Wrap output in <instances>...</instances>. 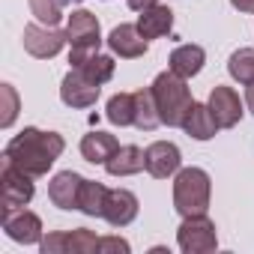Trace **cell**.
<instances>
[{
	"label": "cell",
	"instance_id": "30bf717a",
	"mask_svg": "<svg viewBox=\"0 0 254 254\" xmlns=\"http://www.w3.org/2000/svg\"><path fill=\"white\" fill-rule=\"evenodd\" d=\"M108 48L111 54H117L120 60H135V57H144L147 48H150V39H144V33L138 30V24H117L111 33H108Z\"/></svg>",
	"mask_w": 254,
	"mask_h": 254
},
{
	"label": "cell",
	"instance_id": "2e32d148",
	"mask_svg": "<svg viewBox=\"0 0 254 254\" xmlns=\"http://www.w3.org/2000/svg\"><path fill=\"white\" fill-rule=\"evenodd\" d=\"M180 129H183L189 138H194V141H209V138H215V132L221 129V126L215 123L209 105L191 102V108H189V114H186V120H183Z\"/></svg>",
	"mask_w": 254,
	"mask_h": 254
},
{
	"label": "cell",
	"instance_id": "277c9868",
	"mask_svg": "<svg viewBox=\"0 0 254 254\" xmlns=\"http://www.w3.org/2000/svg\"><path fill=\"white\" fill-rule=\"evenodd\" d=\"M177 245L183 254H209L218 248V233L215 224L206 212L200 215H186L183 224L177 227Z\"/></svg>",
	"mask_w": 254,
	"mask_h": 254
},
{
	"label": "cell",
	"instance_id": "52a82bcc",
	"mask_svg": "<svg viewBox=\"0 0 254 254\" xmlns=\"http://www.w3.org/2000/svg\"><path fill=\"white\" fill-rule=\"evenodd\" d=\"M66 39H69L72 51H99V45H102L99 18L90 9H72V15L66 21Z\"/></svg>",
	"mask_w": 254,
	"mask_h": 254
},
{
	"label": "cell",
	"instance_id": "7402d4cb",
	"mask_svg": "<svg viewBox=\"0 0 254 254\" xmlns=\"http://www.w3.org/2000/svg\"><path fill=\"white\" fill-rule=\"evenodd\" d=\"M105 200H108V189L96 180H84L81 183V194H78V209L90 218H102L105 212Z\"/></svg>",
	"mask_w": 254,
	"mask_h": 254
},
{
	"label": "cell",
	"instance_id": "cb8c5ba5",
	"mask_svg": "<svg viewBox=\"0 0 254 254\" xmlns=\"http://www.w3.org/2000/svg\"><path fill=\"white\" fill-rule=\"evenodd\" d=\"M227 72H230V78L233 81H239V84H254V48H239V51H233L230 54V60H227Z\"/></svg>",
	"mask_w": 254,
	"mask_h": 254
},
{
	"label": "cell",
	"instance_id": "ac0fdd59",
	"mask_svg": "<svg viewBox=\"0 0 254 254\" xmlns=\"http://www.w3.org/2000/svg\"><path fill=\"white\" fill-rule=\"evenodd\" d=\"M105 171L111 177H135L144 171V150L135 147V144H126V147H117V153L105 162Z\"/></svg>",
	"mask_w": 254,
	"mask_h": 254
},
{
	"label": "cell",
	"instance_id": "5b68a950",
	"mask_svg": "<svg viewBox=\"0 0 254 254\" xmlns=\"http://www.w3.org/2000/svg\"><path fill=\"white\" fill-rule=\"evenodd\" d=\"M33 194H36L33 177L3 159V171H0V203H3V209H0V212L27 206L33 200Z\"/></svg>",
	"mask_w": 254,
	"mask_h": 254
},
{
	"label": "cell",
	"instance_id": "ba28073f",
	"mask_svg": "<svg viewBox=\"0 0 254 254\" xmlns=\"http://www.w3.org/2000/svg\"><path fill=\"white\" fill-rule=\"evenodd\" d=\"M0 224H3V233L18 245H39L42 242V218L24 206L0 212Z\"/></svg>",
	"mask_w": 254,
	"mask_h": 254
},
{
	"label": "cell",
	"instance_id": "5bb4252c",
	"mask_svg": "<svg viewBox=\"0 0 254 254\" xmlns=\"http://www.w3.org/2000/svg\"><path fill=\"white\" fill-rule=\"evenodd\" d=\"M69 63H72V69H78V72H84L93 84H108L111 78H114V69H117V63H114V57H108V54H99V51H72L69 54Z\"/></svg>",
	"mask_w": 254,
	"mask_h": 254
},
{
	"label": "cell",
	"instance_id": "e0dca14e",
	"mask_svg": "<svg viewBox=\"0 0 254 254\" xmlns=\"http://www.w3.org/2000/svg\"><path fill=\"white\" fill-rule=\"evenodd\" d=\"M203 63H206V51L200 48V45H180V48H174L171 51V60H168V69L174 72V75H180V78H194V75H200V69H203Z\"/></svg>",
	"mask_w": 254,
	"mask_h": 254
},
{
	"label": "cell",
	"instance_id": "f546056e",
	"mask_svg": "<svg viewBox=\"0 0 254 254\" xmlns=\"http://www.w3.org/2000/svg\"><path fill=\"white\" fill-rule=\"evenodd\" d=\"M126 3H129V9H135V12H144V9L159 6V0H126Z\"/></svg>",
	"mask_w": 254,
	"mask_h": 254
},
{
	"label": "cell",
	"instance_id": "4fadbf2b",
	"mask_svg": "<svg viewBox=\"0 0 254 254\" xmlns=\"http://www.w3.org/2000/svg\"><path fill=\"white\" fill-rule=\"evenodd\" d=\"M138 197L135 191L129 189H108V200H105V212L102 218L111 224V227H126V224H132L138 218Z\"/></svg>",
	"mask_w": 254,
	"mask_h": 254
},
{
	"label": "cell",
	"instance_id": "6da1fadb",
	"mask_svg": "<svg viewBox=\"0 0 254 254\" xmlns=\"http://www.w3.org/2000/svg\"><path fill=\"white\" fill-rule=\"evenodd\" d=\"M63 150H66L63 135L42 132V129H36V126H27L24 132H18L6 144L3 159L12 162L15 168H21L24 174H30L36 180V177H45L51 171V165L63 156Z\"/></svg>",
	"mask_w": 254,
	"mask_h": 254
},
{
	"label": "cell",
	"instance_id": "484cf974",
	"mask_svg": "<svg viewBox=\"0 0 254 254\" xmlns=\"http://www.w3.org/2000/svg\"><path fill=\"white\" fill-rule=\"evenodd\" d=\"M99 248V236L87 227L66 230V254H93Z\"/></svg>",
	"mask_w": 254,
	"mask_h": 254
},
{
	"label": "cell",
	"instance_id": "83f0119b",
	"mask_svg": "<svg viewBox=\"0 0 254 254\" xmlns=\"http://www.w3.org/2000/svg\"><path fill=\"white\" fill-rule=\"evenodd\" d=\"M39 248H42V254H66V230H54V233L42 236Z\"/></svg>",
	"mask_w": 254,
	"mask_h": 254
},
{
	"label": "cell",
	"instance_id": "8fae6325",
	"mask_svg": "<svg viewBox=\"0 0 254 254\" xmlns=\"http://www.w3.org/2000/svg\"><path fill=\"white\" fill-rule=\"evenodd\" d=\"M99 93H102V87L93 84V81H90L84 72H78V69H69L66 78H63V84H60V99H63V105H69V108H90V105H96Z\"/></svg>",
	"mask_w": 254,
	"mask_h": 254
},
{
	"label": "cell",
	"instance_id": "f1b7e54d",
	"mask_svg": "<svg viewBox=\"0 0 254 254\" xmlns=\"http://www.w3.org/2000/svg\"><path fill=\"white\" fill-rule=\"evenodd\" d=\"M96 251L99 254H129L132 245L126 239H120V236H99V248Z\"/></svg>",
	"mask_w": 254,
	"mask_h": 254
},
{
	"label": "cell",
	"instance_id": "7a4b0ae2",
	"mask_svg": "<svg viewBox=\"0 0 254 254\" xmlns=\"http://www.w3.org/2000/svg\"><path fill=\"white\" fill-rule=\"evenodd\" d=\"M212 180L203 168H180L174 174V209L186 215H200L209 209Z\"/></svg>",
	"mask_w": 254,
	"mask_h": 254
},
{
	"label": "cell",
	"instance_id": "44dd1931",
	"mask_svg": "<svg viewBox=\"0 0 254 254\" xmlns=\"http://www.w3.org/2000/svg\"><path fill=\"white\" fill-rule=\"evenodd\" d=\"M135 126L141 132H153L156 126H162V117H159V108H156V96H153V87H144L135 93Z\"/></svg>",
	"mask_w": 254,
	"mask_h": 254
},
{
	"label": "cell",
	"instance_id": "d4e9b609",
	"mask_svg": "<svg viewBox=\"0 0 254 254\" xmlns=\"http://www.w3.org/2000/svg\"><path fill=\"white\" fill-rule=\"evenodd\" d=\"M27 3H30V15H33L39 24L57 27V24L63 21V9H66L69 0H27Z\"/></svg>",
	"mask_w": 254,
	"mask_h": 254
},
{
	"label": "cell",
	"instance_id": "3957f363",
	"mask_svg": "<svg viewBox=\"0 0 254 254\" xmlns=\"http://www.w3.org/2000/svg\"><path fill=\"white\" fill-rule=\"evenodd\" d=\"M153 96H156V108H159V117H162V126H174L180 129L189 108H191V90L186 87V78L174 75L171 69L156 75L153 81Z\"/></svg>",
	"mask_w": 254,
	"mask_h": 254
},
{
	"label": "cell",
	"instance_id": "ffe728a7",
	"mask_svg": "<svg viewBox=\"0 0 254 254\" xmlns=\"http://www.w3.org/2000/svg\"><path fill=\"white\" fill-rule=\"evenodd\" d=\"M138 30L144 33V39H162L174 30V12L162 3L153 9H144L138 18Z\"/></svg>",
	"mask_w": 254,
	"mask_h": 254
},
{
	"label": "cell",
	"instance_id": "9a60e30c",
	"mask_svg": "<svg viewBox=\"0 0 254 254\" xmlns=\"http://www.w3.org/2000/svg\"><path fill=\"white\" fill-rule=\"evenodd\" d=\"M81 183H84V177L75 174V171H60V174H54L51 183H48V197H51V203L60 206V209H78Z\"/></svg>",
	"mask_w": 254,
	"mask_h": 254
},
{
	"label": "cell",
	"instance_id": "4316f807",
	"mask_svg": "<svg viewBox=\"0 0 254 254\" xmlns=\"http://www.w3.org/2000/svg\"><path fill=\"white\" fill-rule=\"evenodd\" d=\"M0 99H3V114H0V129H9L18 117V93L12 84H0Z\"/></svg>",
	"mask_w": 254,
	"mask_h": 254
},
{
	"label": "cell",
	"instance_id": "603a6c76",
	"mask_svg": "<svg viewBox=\"0 0 254 254\" xmlns=\"http://www.w3.org/2000/svg\"><path fill=\"white\" fill-rule=\"evenodd\" d=\"M105 117L126 129V126H135V93H114L108 99V108H105Z\"/></svg>",
	"mask_w": 254,
	"mask_h": 254
},
{
	"label": "cell",
	"instance_id": "1f68e13d",
	"mask_svg": "<svg viewBox=\"0 0 254 254\" xmlns=\"http://www.w3.org/2000/svg\"><path fill=\"white\" fill-rule=\"evenodd\" d=\"M245 105H248V111L254 114V84H248V93H245Z\"/></svg>",
	"mask_w": 254,
	"mask_h": 254
},
{
	"label": "cell",
	"instance_id": "8992f818",
	"mask_svg": "<svg viewBox=\"0 0 254 254\" xmlns=\"http://www.w3.org/2000/svg\"><path fill=\"white\" fill-rule=\"evenodd\" d=\"M21 42H24V51L36 60H51L63 51V45L69 42L66 39V30H57V27H45V24H27L24 33H21Z\"/></svg>",
	"mask_w": 254,
	"mask_h": 254
},
{
	"label": "cell",
	"instance_id": "4dcf8cb0",
	"mask_svg": "<svg viewBox=\"0 0 254 254\" xmlns=\"http://www.w3.org/2000/svg\"><path fill=\"white\" fill-rule=\"evenodd\" d=\"M230 6L239 9V12H251L254 15V0H230Z\"/></svg>",
	"mask_w": 254,
	"mask_h": 254
},
{
	"label": "cell",
	"instance_id": "7c38bea8",
	"mask_svg": "<svg viewBox=\"0 0 254 254\" xmlns=\"http://www.w3.org/2000/svg\"><path fill=\"white\" fill-rule=\"evenodd\" d=\"M209 111L215 117V123L221 129H233V126L242 120V99L233 87H224V84H215L212 93H209Z\"/></svg>",
	"mask_w": 254,
	"mask_h": 254
},
{
	"label": "cell",
	"instance_id": "d6986e66",
	"mask_svg": "<svg viewBox=\"0 0 254 254\" xmlns=\"http://www.w3.org/2000/svg\"><path fill=\"white\" fill-rule=\"evenodd\" d=\"M117 147H120V141L108 132H90L81 138V156L90 165H105L117 153Z\"/></svg>",
	"mask_w": 254,
	"mask_h": 254
},
{
	"label": "cell",
	"instance_id": "9c48e42d",
	"mask_svg": "<svg viewBox=\"0 0 254 254\" xmlns=\"http://www.w3.org/2000/svg\"><path fill=\"white\" fill-rule=\"evenodd\" d=\"M180 165H183V153L171 141H156V144H150L144 150V171L150 177H156V180L174 177L180 171Z\"/></svg>",
	"mask_w": 254,
	"mask_h": 254
}]
</instances>
